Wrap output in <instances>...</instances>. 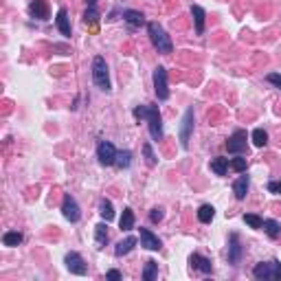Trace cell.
<instances>
[{"label": "cell", "mask_w": 281, "mask_h": 281, "mask_svg": "<svg viewBox=\"0 0 281 281\" xmlns=\"http://www.w3.org/2000/svg\"><path fill=\"white\" fill-rule=\"evenodd\" d=\"M92 83L104 92H110L112 90V83H110V70H108V64H106V57L97 55L92 59Z\"/></svg>", "instance_id": "cell-3"}, {"label": "cell", "mask_w": 281, "mask_h": 281, "mask_svg": "<svg viewBox=\"0 0 281 281\" xmlns=\"http://www.w3.org/2000/svg\"><path fill=\"white\" fill-rule=\"evenodd\" d=\"M189 266H191V270H198V272H205V274L213 272L211 259L205 257V255H200V253H191L189 255Z\"/></svg>", "instance_id": "cell-12"}, {"label": "cell", "mask_w": 281, "mask_h": 281, "mask_svg": "<svg viewBox=\"0 0 281 281\" xmlns=\"http://www.w3.org/2000/svg\"><path fill=\"white\" fill-rule=\"evenodd\" d=\"M191 16H194V25H196V33L205 35V20H207V11L200 5H191Z\"/></svg>", "instance_id": "cell-18"}, {"label": "cell", "mask_w": 281, "mask_h": 281, "mask_svg": "<svg viewBox=\"0 0 281 281\" xmlns=\"http://www.w3.org/2000/svg\"><path fill=\"white\" fill-rule=\"evenodd\" d=\"M83 22H86V25H90V27H95L99 22V9H97V5H92V7H88L86 11H83Z\"/></svg>", "instance_id": "cell-31"}, {"label": "cell", "mask_w": 281, "mask_h": 281, "mask_svg": "<svg viewBox=\"0 0 281 281\" xmlns=\"http://www.w3.org/2000/svg\"><path fill=\"white\" fill-rule=\"evenodd\" d=\"M147 35L152 40L154 49H156L160 55H171L174 53V44H171V38L167 35V31L158 22H147Z\"/></svg>", "instance_id": "cell-2"}, {"label": "cell", "mask_w": 281, "mask_h": 281, "mask_svg": "<svg viewBox=\"0 0 281 281\" xmlns=\"http://www.w3.org/2000/svg\"><path fill=\"white\" fill-rule=\"evenodd\" d=\"M244 244L240 240V235L237 233H231L229 235V250H226V259H229L231 266H240L242 257H244Z\"/></svg>", "instance_id": "cell-8"}, {"label": "cell", "mask_w": 281, "mask_h": 281, "mask_svg": "<svg viewBox=\"0 0 281 281\" xmlns=\"http://www.w3.org/2000/svg\"><path fill=\"white\" fill-rule=\"evenodd\" d=\"M158 274V264L154 259L145 261V268H143V281H154Z\"/></svg>", "instance_id": "cell-26"}, {"label": "cell", "mask_w": 281, "mask_h": 281, "mask_svg": "<svg viewBox=\"0 0 281 281\" xmlns=\"http://www.w3.org/2000/svg\"><path fill=\"white\" fill-rule=\"evenodd\" d=\"M83 3H86L88 7H92V5H97V0H83Z\"/></svg>", "instance_id": "cell-38"}, {"label": "cell", "mask_w": 281, "mask_h": 281, "mask_svg": "<svg viewBox=\"0 0 281 281\" xmlns=\"http://www.w3.org/2000/svg\"><path fill=\"white\" fill-rule=\"evenodd\" d=\"M134 119H145L147 121V128H149V136L152 141H163V119H160V110L156 104H143V106H136L132 110Z\"/></svg>", "instance_id": "cell-1"}, {"label": "cell", "mask_w": 281, "mask_h": 281, "mask_svg": "<svg viewBox=\"0 0 281 281\" xmlns=\"http://www.w3.org/2000/svg\"><path fill=\"white\" fill-rule=\"evenodd\" d=\"M229 167H231V160L224 158V156H218L211 160V171L215 176H226L229 174Z\"/></svg>", "instance_id": "cell-20"}, {"label": "cell", "mask_w": 281, "mask_h": 281, "mask_svg": "<svg viewBox=\"0 0 281 281\" xmlns=\"http://www.w3.org/2000/svg\"><path fill=\"white\" fill-rule=\"evenodd\" d=\"M248 134L246 130H235L229 141H226V149H229V154H235V156H240V154H246L248 152Z\"/></svg>", "instance_id": "cell-5"}, {"label": "cell", "mask_w": 281, "mask_h": 281, "mask_svg": "<svg viewBox=\"0 0 281 281\" xmlns=\"http://www.w3.org/2000/svg\"><path fill=\"white\" fill-rule=\"evenodd\" d=\"M106 279H108V281H121V279H123V274H121V270L112 268V270H108V272H106Z\"/></svg>", "instance_id": "cell-37"}, {"label": "cell", "mask_w": 281, "mask_h": 281, "mask_svg": "<svg viewBox=\"0 0 281 281\" xmlns=\"http://www.w3.org/2000/svg\"><path fill=\"white\" fill-rule=\"evenodd\" d=\"M250 139H253L255 147H266L268 145V134H266V130H261V128H255L253 134H250Z\"/></svg>", "instance_id": "cell-29"}, {"label": "cell", "mask_w": 281, "mask_h": 281, "mask_svg": "<svg viewBox=\"0 0 281 281\" xmlns=\"http://www.w3.org/2000/svg\"><path fill=\"white\" fill-rule=\"evenodd\" d=\"M163 218H165V209H163V207H154L152 211H149V220H152L154 224L160 222Z\"/></svg>", "instance_id": "cell-34"}, {"label": "cell", "mask_w": 281, "mask_h": 281, "mask_svg": "<svg viewBox=\"0 0 281 281\" xmlns=\"http://www.w3.org/2000/svg\"><path fill=\"white\" fill-rule=\"evenodd\" d=\"M29 14H31L35 20H49L51 18V9H49V3L46 0H31L29 3Z\"/></svg>", "instance_id": "cell-14"}, {"label": "cell", "mask_w": 281, "mask_h": 281, "mask_svg": "<svg viewBox=\"0 0 281 281\" xmlns=\"http://www.w3.org/2000/svg\"><path fill=\"white\" fill-rule=\"evenodd\" d=\"M194 121H196V117H194V106H189L187 110H184V115H182L180 134H178L182 149H189V139H191V132H194Z\"/></svg>", "instance_id": "cell-6"}, {"label": "cell", "mask_w": 281, "mask_h": 281, "mask_svg": "<svg viewBox=\"0 0 281 281\" xmlns=\"http://www.w3.org/2000/svg\"><path fill=\"white\" fill-rule=\"evenodd\" d=\"M62 215L68 220V222H73V224L81 220V209H79L77 200L70 194H66V196H64V200H62Z\"/></svg>", "instance_id": "cell-11"}, {"label": "cell", "mask_w": 281, "mask_h": 281, "mask_svg": "<svg viewBox=\"0 0 281 281\" xmlns=\"http://www.w3.org/2000/svg\"><path fill=\"white\" fill-rule=\"evenodd\" d=\"M261 229L266 231V235L270 237V240H277V237L281 235V224L277 222V220H264V226Z\"/></svg>", "instance_id": "cell-24"}, {"label": "cell", "mask_w": 281, "mask_h": 281, "mask_svg": "<svg viewBox=\"0 0 281 281\" xmlns=\"http://www.w3.org/2000/svg\"><path fill=\"white\" fill-rule=\"evenodd\" d=\"M143 156H145V165L147 167H156L158 158H156V154H154V149H152V143H143Z\"/></svg>", "instance_id": "cell-30"}, {"label": "cell", "mask_w": 281, "mask_h": 281, "mask_svg": "<svg viewBox=\"0 0 281 281\" xmlns=\"http://www.w3.org/2000/svg\"><path fill=\"white\" fill-rule=\"evenodd\" d=\"M123 22L128 25L130 29H139V27H143L145 25V14L143 11H136V9H125L123 11Z\"/></svg>", "instance_id": "cell-15"}, {"label": "cell", "mask_w": 281, "mask_h": 281, "mask_svg": "<svg viewBox=\"0 0 281 281\" xmlns=\"http://www.w3.org/2000/svg\"><path fill=\"white\" fill-rule=\"evenodd\" d=\"M22 240H25V235H22L20 231H7V233L3 235V244H5V246H9V248L20 246Z\"/></svg>", "instance_id": "cell-23"}, {"label": "cell", "mask_w": 281, "mask_h": 281, "mask_svg": "<svg viewBox=\"0 0 281 281\" xmlns=\"http://www.w3.org/2000/svg\"><path fill=\"white\" fill-rule=\"evenodd\" d=\"M108 240H110V235H108V224L106 222H99L95 226V242H97V248H104Z\"/></svg>", "instance_id": "cell-22"}, {"label": "cell", "mask_w": 281, "mask_h": 281, "mask_svg": "<svg viewBox=\"0 0 281 281\" xmlns=\"http://www.w3.org/2000/svg\"><path fill=\"white\" fill-rule=\"evenodd\" d=\"M266 189H268V194H272V196H281V178L279 180H270Z\"/></svg>", "instance_id": "cell-35"}, {"label": "cell", "mask_w": 281, "mask_h": 281, "mask_svg": "<svg viewBox=\"0 0 281 281\" xmlns=\"http://www.w3.org/2000/svg\"><path fill=\"white\" fill-rule=\"evenodd\" d=\"M248 187H250V178L246 176V171H242V176L233 182V194H235L237 200H244L248 194Z\"/></svg>", "instance_id": "cell-17"}, {"label": "cell", "mask_w": 281, "mask_h": 281, "mask_svg": "<svg viewBox=\"0 0 281 281\" xmlns=\"http://www.w3.org/2000/svg\"><path fill=\"white\" fill-rule=\"evenodd\" d=\"M213 218H215V209L211 205H202L198 209V220H200L202 224H211Z\"/></svg>", "instance_id": "cell-25"}, {"label": "cell", "mask_w": 281, "mask_h": 281, "mask_svg": "<svg viewBox=\"0 0 281 281\" xmlns=\"http://www.w3.org/2000/svg\"><path fill=\"white\" fill-rule=\"evenodd\" d=\"M139 235H141V246L145 250H160L163 248V242H160L158 235H154L149 229H139Z\"/></svg>", "instance_id": "cell-13"}, {"label": "cell", "mask_w": 281, "mask_h": 281, "mask_svg": "<svg viewBox=\"0 0 281 281\" xmlns=\"http://www.w3.org/2000/svg\"><path fill=\"white\" fill-rule=\"evenodd\" d=\"M244 222H246L250 229H255V231H259L261 226H264V220H261L259 215H255V213H246V215H244Z\"/></svg>", "instance_id": "cell-32"}, {"label": "cell", "mask_w": 281, "mask_h": 281, "mask_svg": "<svg viewBox=\"0 0 281 281\" xmlns=\"http://www.w3.org/2000/svg\"><path fill=\"white\" fill-rule=\"evenodd\" d=\"M119 169H128L130 165H132V152L130 149H121V152H117V163H115Z\"/></svg>", "instance_id": "cell-27"}, {"label": "cell", "mask_w": 281, "mask_h": 281, "mask_svg": "<svg viewBox=\"0 0 281 281\" xmlns=\"http://www.w3.org/2000/svg\"><path fill=\"white\" fill-rule=\"evenodd\" d=\"M154 92H156L158 101L169 99V83H167V68L165 66L154 68Z\"/></svg>", "instance_id": "cell-7"}, {"label": "cell", "mask_w": 281, "mask_h": 281, "mask_svg": "<svg viewBox=\"0 0 281 281\" xmlns=\"http://www.w3.org/2000/svg\"><path fill=\"white\" fill-rule=\"evenodd\" d=\"M64 264H66L68 272L70 274H77V277H83V274H88V264L86 259L75 253V250H70V253H66V257H64Z\"/></svg>", "instance_id": "cell-9"}, {"label": "cell", "mask_w": 281, "mask_h": 281, "mask_svg": "<svg viewBox=\"0 0 281 281\" xmlns=\"http://www.w3.org/2000/svg\"><path fill=\"white\" fill-rule=\"evenodd\" d=\"M134 222H136V220H134V211L130 207H125L123 213H121V220H119V226H121V231H125V233L132 231L134 229Z\"/></svg>", "instance_id": "cell-21"}, {"label": "cell", "mask_w": 281, "mask_h": 281, "mask_svg": "<svg viewBox=\"0 0 281 281\" xmlns=\"http://www.w3.org/2000/svg\"><path fill=\"white\" fill-rule=\"evenodd\" d=\"M266 81L272 83L274 88H279V90H281V75H279V73H268V75H266Z\"/></svg>", "instance_id": "cell-36"}, {"label": "cell", "mask_w": 281, "mask_h": 281, "mask_svg": "<svg viewBox=\"0 0 281 281\" xmlns=\"http://www.w3.org/2000/svg\"><path fill=\"white\" fill-rule=\"evenodd\" d=\"M99 213H101V218H104L106 222L115 220V207H112V202L108 200V198L101 200V205H99Z\"/></svg>", "instance_id": "cell-28"}, {"label": "cell", "mask_w": 281, "mask_h": 281, "mask_svg": "<svg viewBox=\"0 0 281 281\" xmlns=\"http://www.w3.org/2000/svg\"><path fill=\"white\" fill-rule=\"evenodd\" d=\"M55 25L59 29V33L64 35V38H70L73 35V29H70V18H68V11L66 9H59L57 11V18H55Z\"/></svg>", "instance_id": "cell-16"}, {"label": "cell", "mask_w": 281, "mask_h": 281, "mask_svg": "<svg viewBox=\"0 0 281 281\" xmlns=\"http://www.w3.org/2000/svg\"><path fill=\"white\" fill-rule=\"evenodd\" d=\"M97 158L104 167H112L117 163V149L110 141H99L97 143Z\"/></svg>", "instance_id": "cell-10"}, {"label": "cell", "mask_w": 281, "mask_h": 281, "mask_svg": "<svg viewBox=\"0 0 281 281\" xmlns=\"http://www.w3.org/2000/svg\"><path fill=\"white\" fill-rule=\"evenodd\" d=\"M231 167H233L235 171H240V174H242V171H246L248 160H246V158H242V154H240L237 158H233V160H231Z\"/></svg>", "instance_id": "cell-33"}, {"label": "cell", "mask_w": 281, "mask_h": 281, "mask_svg": "<svg viewBox=\"0 0 281 281\" xmlns=\"http://www.w3.org/2000/svg\"><path fill=\"white\" fill-rule=\"evenodd\" d=\"M253 277L257 281H281V261L279 259L259 261L253 268Z\"/></svg>", "instance_id": "cell-4"}, {"label": "cell", "mask_w": 281, "mask_h": 281, "mask_svg": "<svg viewBox=\"0 0 281 281\" xmlns=\"http://www.w3.org/2000/svg\"><path fill=\"white\" fill-rule=\"evenodd\" d=\"M136 242H139V240H136V237L128 235V237H125V240H121V242H119L117 246H115V255H117V257H123V255L132 253V250H134V246H136Z\"/></svg>", "instance_id": "cell-19"}]
</instances>
